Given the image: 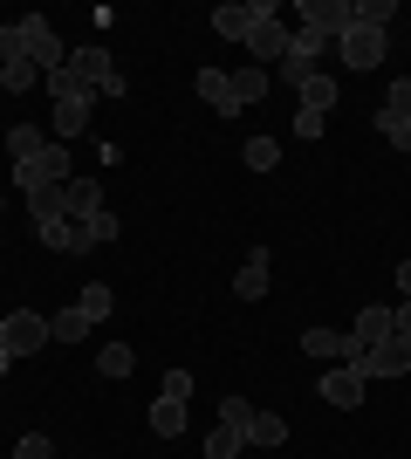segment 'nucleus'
I'll return each mask as SVG.
<instances>
[{
  "instance_id": "2",
  "label": "nucleus",
  "mask_w": 411,
  "mask_h": 459,
  "mask_svg": "<svg viewBox=\"0 0 411 459\" xmlns=\"http://www.w3.org/2000/svg\"><path fill=\"white\" fill-rule=\"evenodd\" d=\"M350 21H356V0H302V35H315L322 48L350 35Z\"/></svg>"
},
{
  "instance_id": "37",
  "label": "nucleus",
  "mask_w": 411,
  "mask_h": 459,
  "mask_svg": "<svg viewBox=\"0 0 411 459\" xmlns=\"http://www.w3.org/2000/svg\"><path fill=\"white\" fill-rule=\"evenodd\" d=\"M14 459H56V446L41 439V432H28V439H21V446H14Z\"/></svg>"
},
{
  "instance_id": "10",
  "label": "nucleus",
  "mask_w": 411,
  "mask_h": 459,
  "mask_svg": "<svg viewBox=\"0 0 411 459\" xmlns=\"http://www.w3.org/2000/svg\"><path fill=\"white\" fill-rule=\"evenodd\" d=\"M302 350L330 370V364H350V357H356V336H350V329H309V336H302Z\"/></svg>"
},
{
  "instance_id": "24",
  "label": "nucleus",
  "mask_w": 411,
  "mask_h": 459,
  "mask_svg": "<svg viewBox=\"0 0 411 459\" xmlns=\"http://www.w3.org/2000/svg\"><path fill=\"white\" fill-rule=\"evenodd\" d=\"M56 131H62V144L90 131V103H82V96H76V103H56Z\"/></svg>"
},
{
  "instance_id": "31",
  "label": "nucleus",
  "mask_w": 411,
  "mask_h": 459,
  "mask_svg": "<svg viewBox=\"0 0 411 459\" xmlns=\"http://www.w3.org/2000/svg\"><path fill=\"white\" fill-rule=\"evenodd\" d=\"M377 131L391 137V152H411V117H398V110H377Z\"/></svg>"
},
{
  "instance_id": "25",
  "label": "nucleus",
  "mask_w": 411,
  "mask_h": 459,
  "mask_svg": "<svg viewBox=\"0 0 411 459\" xmlns=\"http://www.w3.org/2000/svg\"><path fill=\"white\" fill-rule=\"evenodd\" d=\"M28 212H35V227L62 220V186H35V192H28Z\"/></svg>"
},
{
  "instance_id": "36",
  "label": "nucleus",
  "mask_w": 411,
  "mask_h": 459,
  "mask_svg": "<svg viewBox=\"0 0 411 459\" xmlns=\"http://www.w3.org/2000/svg\"><path fill=\"white\" fill-rule=\"evenodd\" d=\"M14 56H28L21 48V21H0V62H14Z\"/></svg>"
},
{
  "instance_id": "11",
  "label": "nucleus",
  "mask_w": 411,
  "mask_h": 459,
  "mask_svg": "<svg viewBox=\"0 0 411 459\" xmlns=\"http://www.w3.org/2000/svg\"><path fill=\"white\" fill-rule=\"evenodd\" d=\"M97 212H103V186H97V178H69V186H62V220L90 227Z\"/></svg>"
},
{
  "instance_id": "30",
  "label": "nucleus",
  "mask_w": 411,
  "mask_h": 459,
  "mask_svg": "<svg viewBox=\"0 0 411 459\" xmlns=\"http://www.w3.org/2000/svg\"><path fill=\"white\" fill-rule=\"evenodd\" d=\"M35 152H41V124H14L7 131V158L21 165V158H35Z\"/></svg>"
},
{
  "instance_id": "7",
  "label": "nucleus",
  "mask_w": 411,
  "mask_h": 459,
  "mask_svg": "<svg viewBox=\"0 0 411 459\" xmlns=\"http://www.w3.org/2000/svg\"><path fill=\"white\" fill-rule=\"evenodd\" d=\"M21 48H28V62H35L41 76H56L62 62H69V48L56 41V28H48L41 14H28V21H21Z\"/></svg>"
},
{
  "instance_id": "9",
  "label": "nucleus",
  "mask_w": 411,
  "mask_h": 459,
  "mask_svg": "<svg viewBox=\"0 0 411 459\" xmlns=\"http://www.w3.org/2000/svg\"><path fill=\"white\" fill-rule=\"evenodd\" d=\"M356 364H364V377H405L411 370V336H384V343L356 350Z\"/></svg>"
},
{
  "instance_id": "8",
  "label": "nucleus",
  "mask_w": 411,
  "mask_h": 459,
  "mask_svg": "<svg viewBox=\"0 0 411 459\" xmlns=\"http://www.w3.org/2000/svg\"><path fill=\"white\" fill-rule=\"evenodd\" d=\"M384 48H391V35H384V28H371V21H350V35L336 41V56L350 62V69H377V62H384Z\"/></svg>"
},
{
  "instance_id": "19",
  "label": "nucleus",
  "mask_w": 411,
  "mask_h": 459,
  "mask_svg": "<svg viewBox=\"0 0 411 459\" xmlns=\"http://www.w3.org/2000/svg\"><path fill=\"white\" fill-rule=\"evenodd\" d=\"M90 316L82 308H62V316H48V343H90Z\"/></svg>"
},
{
  "instance_id": "43",
  "label": "nucleus",
  "mask_w": 411,
  "mask_h": 459,
  "mask_svg": "<svg viewBox=\"0 0 411 459\" xmlns=\"http://www.w3.org/2000/svg\"><path fill=\"white\" fill-rule=\"evenodd\" d=\"M0 206H7V192H0Z\"/></svg>"
},
{
  "instance_id": "14",
  "label": "nucleus",
  "mask_w": 411,
  "mask_h": 459,
  "mask_svg": "<svg viewBox=\"0 0 411 459\" xmlns=\"http://www.w3.org/2000/svg\"><path fill=\"white\" fill-rule=\"evenodd\" d=\"M268 274H274L268 247H254L247 261H240V274H234V295H240V302H261V295H268Z\"/></svg>"
},
{
  "instance_id": "33",
  "label": "nucleus",
  "mask_w": 411,
  "mask_h": 459,
  "mask_svg": "<svg viewBox=\"0 0 411 459\" xmlns=\"http://www.w3.org/2000/svg\"><path fill=\"white\" fill-rule=\"evenodd\" d=\"M117 233H124V220H117L110 206H103L97 220H90V247H103V240H117Z\"/></svg>"
},
{
  "instance_id": "12",
  "label": "nucleus",
  "mask_w": 411,
  "mask_h": 459,
  "mask_svg": "<svg viewBox=\"0 0 411 459\" xmlns=\"http://www.w3.org/2000/svg\"><path fill=\"white\" fill-rule=\"evenodd\" d=\"M315 69H322V41L295 28V48H288V56H281V82H295V90H302V82H309Z\"/></svg>"
},
{
  "instance_id": "17",
  "label": "nucleus",
  "mask_w": 411,
  "mask_h": 459,
  "mask_svg": "<svg viewBox=\"0 0 411 459\" xmlns=\"http://www.w3.org/2000/svg\"><path fill=\"white\" fill-rule=\"evenodd\" d=\"M41 247H56V254H82V247H90V227H76V220H48V227H41Z\"/></svg>"
},
{
  "instance_id": "16",
  "label": "nucleus",
  "mask_w": 411,
  "mask_h": 459,
  "mask_svg": "<svg viewBox=\"0 0 411 459\" xmlns=\"http://www.w3.org/2000/svg\"><path fill=\"white\" fill-rule=\"evenodd\" d=\"M247 28H254V0H227V7H213V35L247 41Z\"/></svg>"
},
{
  "instance_id": "22",
  "label": "nucleus",
  "mask_w": 411,
  "mask_h": 459,
  "mask_svg": "<svg viewBox=\"0 0 411 459\" xmlns=\"http://www.w3.org/2000/svg\"><path fill=\"white\" fill-rule=\"evenodd\" d=\"M97 370H103L110 384L131 377V370H137V350H131V343H103V350H97Z\"/></svg>"
},
{
  "instance_id": "26",
  "label": "nucleus",
  "mask_w": 411,
  "mask_h": 459,
  "mask_svg": "<svg viewBox=\"0 0 411 459\" xmlns=\"http://www.w3.org/2000/svg\"><path fill=\"white\" fill-rule=\"evenodd\" d=\"M247 453V439H240L234 425H213V432H206V459H240Z\"/></svg>"
},
{
  "instance_id": "40",
  "label": "nucleus",
  "mask_w": 411,
  "mask_h": 459,
  "mask_svg": "<svg viewBox=\"0 0 411 459\" xmlns=\"http://www.w3.org/2000/svg\"><path fill=\"white\" fill-rule=\"evenodd\" d=\"M391 329H398V336H411V295H405V302L391 308Z\"/></svg>"
},
{
  "instance_id": "38",
  "label": "nucleus",
  "mask_w": 411,
  "mask_h": 459,
  "mask_svg": "<svg viewBox=\"0 0 411 459\" xmlns=\"http://www.w3.org/2000/svg\"><path fill=\"white\" fill-rule=\"evenodd\" d=\"M158 391H165V398H193V370H165Z\"/></svg>"
},
{
  "instance_id": "42",
  "label": "nucleus",
  "mask_w": 411,
  "mask_h": 459,
  "mask_svg": "<svg viewBox=\"0 0 411 459\" xmlns=\"http://www.w3.org/2000/svg\"><path fill=\"white\" fill-rule=\"evenodd\" d=\"M7 370H14V357H7V350H0V377H7Z\"/></svg>"
},
{
  "instance_id": "35",
  "label": "nucleus",
  "mask_w": 411,
  "mask_h": 459,
  "mask_svg": "<svg viewBox=\"0 0 411 459\" xmlns=\"http://www.w3.org/2000/svg\"><path fill=\"white\" fill-rule=\"evenodd\" d=\"M288 131H295V137H309V144H315V137L330 131V117H315V110H295V124H288Z\"/></svg>"
},
{
  "instance_id": "34",
  "label": "nucleus",
  "mask_w": 411,
  "mask_h": 459,
  "mask_svg": "<svg viewBox=\"0 0 411 459\" xmlns=\"http://www.w3.org/2000/svg\"><path fill=\"white\" fill-rule=\"evenodd\" d=\"M391 14H398V0H356V21H371V28H384Z\"/></svg>"
},
{
  "instance_id": "1",
  "label": "nucleus",
  "mask_w": 411,
  "mask_h": 459,
  "mask_svg": "<svg viewBox=\"0 0 411 459\" xmlns=\"http://www.w3.org/2000/svg\"><path fill=\"white\" fill-rule=\"evenodd\" d=\"M288 48H295V28L274 14V0H254V28H247V56H254V69H281Z\"/></svg>"
},
{
  "instance_id": "23",
  "label": "nucleus",
  "mask_w": 411,
  "mask_h": 459,
  "mask_svg": "<svg viewBox=\"0 0 411 459\" xmlns=\"http://www.w3.org/2000/svg\"><path fill=\"white\" fill-rule=\"evenodd\" d=\"M35 82H41V69H35V62H28V56H14V62H0V90H7V96H21V90H35Z\"/></svg>"
},
{
  "instance_id": "5",
  "label": "nucleus",
  "mask_w": 411,
  "mask_h": 459,
  "mask_svg": "<svg viewBox=\"0 0 411 459\" xmlns=\"http://www.w3.org/2000/svg\"><path fill=\"white\" fill-rule=\"evenodd\" d=\"M69 69L90 82V96H124V76H117V62H110V48H103V41L69 48Z\"/></svg>"
},
{
  "instance_id": "18",
  "label": "nucleus",
  "mask_w": 411,
  "mask_h": 459,
  "mask_svg": "<svg viewBox=\"0 0 411 459\" xmlns=\"http://www.w3.org/2000/svg\"><path fill=\"white\" fill-rule=\"evenodd\" d=\"M185 432V398H165L158 391V404H151V439H178Z\"/></svg>"
},
{
  "instance_id": "6",
  "label": "nucleus",
  "mask_w": 411,
  "mask_h": 459,
  "mask_svg": "<svg viewBox=\"0 0 411 459\" xmlns=\"http://www.w3.org/2000/svg\"><path fill=\"white\" fill-rule=\"evenodd\" d=\"M315 391H322V404H336V411H356V404H364V391H371V377H364V364H330L322 370V384H315Z\"/></svg>"
},
{
  "instance_id": "41",
  "label": "nucleus",
  "mask_w": 411,
  "mask_h": 459,
  "mask_svg": "<svg viewBox=\"0 0 411 459\" xmlns=\"http://www.w3.org/2000/svg\"><path fill=\"white\" fill-rule=\"evenodd\" d=\"M398 288H405V295H411V261H398Z\"/></svg>"
},
{
  "instance_id": "32",
  "label": "nucleus",
  "mask_w": 411,
  "mask_h": 459,
  "mask_svg": "<svg viewBox=\"0 0 411 459\" xmlns=\"http://www.w3.org/2000/svg\"><path fill=\"white\" fill-rule=\"evenodd\" d=\"M219 425H234L240 439H247V425H254V404H247V398H219Z\"/></svg>"
},
{
  "instance_id": "29",
  "label": "nucleus",
  "mask_w": 411,
  "mask_h": 459,
  "mask_svg": "<svg viewBox=\"0 0 411 459\" xmlns=\"http://www.w3.org/2000/svg\"><path fill=\"white\" fill-rule=\"evenodd\" d=\"M247 172H274V165H281V144H274V137H247Z\"/></svg>"
},
{
  "instance_id": "27",
  "label": "nucleus",
  "mask_w": 411,
  "mask_h": 459,
  "mask_svg": "<svg viewBox=\"0 0 411 459\" xmlns=\"http://www.w3.org/2000/svg\"><path fill=\"white\" fill-rule=\"evenodd\" d=\"M268 69H234V96H240V110H247V103H261V96H268Z\"/></svg>"
},
{
  "instance_id": "20",
  "label": "nucleus",
  "mask_w": 411,
  "mask_h": 459,
  "mask_svg": "<svg viewBox=\"0 0 411 459\" xmlns=\"http://www.w3.org/2000/svg\"><path fill=\"white\" fill-rule=\"evenodd\" d=\"M350 336H356V350H371V343H384V336H398V329H391V308H364V316H356V329H350Z\"/></svg>"
},
{
  "instance_id": "15",
  "label": "nucleus",
  "mask_w": 411,
  "mask_h": 459,
  "mask_svg": "<svg viewBox=\"0 0 411 459\" xmlns=\"http://www.w3.org/2000/svg\"><path fill=\"white\" fill-rule=\"evenodd\" d=\"M336 96H343V82L315 69V76L302 82V90H295V110H315V117H330V110H336Z\"/></svg>"
},
{
  "instance_id": "28",
  "label": "nucleus",
  "mask_w": 411,
  "mask_h": 459,
  "mask_svg": "<svg viewBox=\"0 0 411 459\" xmlns=\"http://www.w3.org/2000/svg\"><path fill=\"white\" fill-rule=\"evenodd\" d=\"M76 308H82V316H90V323H103V316L117 308V295H110V288H103V281H90V288H82V295H76Z\"/></svg>"
},
{
  "instance_id": "39",
  "label": "nucleus",
  "mask_w": 411,
  "mask_h": 459,
  "mask_svg": "<svg viewBox=\"0 0 411 459\" xmlns=\"http://www.w3.org/2000/svg\"><path fill=\"white\" fill-rule=\"evenodd\" d=\"M384 110L411 117V76H398V82H391V96H384Z\"/></svg>"
},
{
  "instance_id": "4",
  "label": "nucleus",
  "mask_w": 411,
  "mask_h": 459,
  "mask_svg": "<svg viewBox=\"0 0 411 459\" xmlns=\"http://www.w3.org/2000/svg\"><path fill=\"white\" fill-rule=\"evenodd\" d=\"M76 178V165H69V144H41L35 158H21L14 165V186L35 192V186H69Z\"/></svg>"
},
{
  "instance_id": "13",
  "label": "nucleus",
  "mask_w": 411,
  "mask_h": 459,
  "mask_svg": "<svg viewBox=\"0 0 411 459\" xmlns=\"http://www.w3.org/2000/svg\"><path fill=\"white\" fill-rule=\"evenodd\" d=\"M199 96L213 117H240V96H234V69H199Z\"/></svg>"
},
{
  "instance_id": "21",
  "label": "nucleus",
  "mask_w": 411,
  "mask_h": 459,
  "mask_svg": "<svg viewBox=\"0 0 411 459\" xmlns=\"http://www.w3.org/2000/svg\"><path fill=\"white\" fill-rule=\"evenodd\" d=\"M247 446H288V419H281V411H254V425H247Z\"/></svg>"
},
{
  "instance_id": "3",
  "label": "nucleus",
  "mask_w": 411,
  "mask_h": 459,
  "mask_svg": "<svg viewBox=\"0 0 411 459\" xmlns=\"http://www.w3.org/2000/svg\"><path fill=\"white\" fill-rule=\"evenodd\" d=\"M0 350H7V357H41V350H48V316H41V308L0 316Z\"/></svg>"
}]
</instances>
